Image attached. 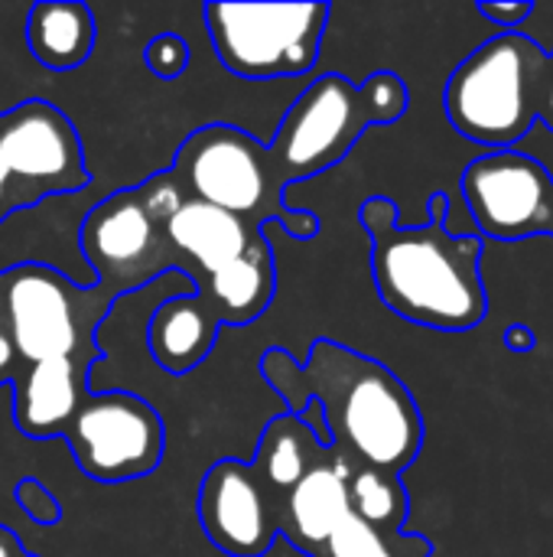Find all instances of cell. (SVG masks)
<instances>
[{"mask_svg": "<svg viewBox=\"0 0 553 557\" xmlns=\"http://www.w3.org/2000/svg\"><path fill=\"white\" fill-rule=\"evenodd\" d=\"M257 369L284 398L287 414L300 418L306 405H316L329 450L352 467L401 476L420 457L424 414L385 362L336 339H316L303 362L274 346Z\"/></svg>", "mask_w": 553, "mask_h": 557, "instance_id": "1", "label": "cell"}, {"mask_svg": "<svg viewBox=\"0 0 553 557\" xmlns=\"http://www.w3.org/2000/svg\"><path fill=\"white\" fill-rule=\"evenodd\" d=\"M424 225H401L388 196L359 206V222L372 238V277L381 304L401 320L440 333L476 330L489 313L482 284V238L447 228L450 196H430Z\"/></svg>", "mask_w": 553, "mask_h": 557, "instance_id": "2", "label": "cell"}, {"mask_svg": "<svg viewBox=\"0 0 553 557\" xmlns=\"http://www.w3.org/2000/svg\"><path fill=\"white\" fill-rule=\"evenodd\" d=\"M179 258V274L222 326H248L267 313L277 294L274 248L261 228L209 202L189 199L169 170L140 183Z\"/></svg>", "mask_w": 553, "mask_h": 557, "instance_id": "3", "label": "cell"}, {"mask_svg": "<svg viewBox=\"0 0 553 557\" xmlns=\"http://www.w3.org/2000/svg\"><path fill=\"white\" fill-rule=\"evenodd\" d=\"M407 104L411 91L398 72H375L362 85L339 72H326L284 111L267 140L271 163L284 186L326 173L352 153L368 127L401 121Z\"/></svg>", "mask_w": 553, "mask_h": 557, "instance_id": "4", "label": "cell"}, {"mask_svg": "<svg viewBox=\"0 0 553 557\" xmlns=\"http://www.w3.org/2000/svg\"><path fill=\"white\" fill-rule=\"evenodd\" d=\"M551 55L525 33H499L453 72L443 108L456 134L492 150H515L535 131Z\"/></svg>", "mask_w": 553, "mask_h": 557, "instance_id": "5", "label": "cell"}, {"mask_svg": "<svg viewBox=\"0 0 553 557\" xmlns=\"http://www.w3.org/2000/svg\"><path fill=\"white\" fill-rule=\"evenodd\" d=\"M114 307L95 284L78 287L62 271L29 261L0 271V330L10 339L20 372L29 366H78L91 372L101 356L98 326Z\"/></svg>", "mask_w": 553, "mask_h": 557, "instance_id": "6", "label": "cell"}, {"mask_svg": "<svg viewBox=\"0 0 553 557\" xmlns=\"http://www.w3.org/2000/svg\"><path fill=\"white\" fill-rule=\"evenodd\" d=\"M169 173L189 199L225 209L254 228L277 222L300 242L316 238L323 228L313 212H293L287 206V186L271 163L267 144L231 124L192 131L179 144Z\"/></svg>", "mask_w": 553, "mask_h": 557, "instance_id": "7", "label": "cell"}, {"mask_svg": "<svg viewBox=\"0 0 553 557\" xmlns=\"http://www.w3.org/2000/svg\"><path fill=\"white\" fill-rule=\"evenodd\" d=\"M329 3H205L218 62L244 82L306 75L323 49Z\"/></svg>", "mask_w": 553, "mask_h": 557, "instance_id": "8", "label": "cell"}, {"mask_svg": "<svg viewBox=\"0 0 553 557\" xmlns=\"http://www.w3.org/2000/svg\"><path fill=\"white\" fill-rule=\"evenodd\" d=\"M88 183L85 144L65 111L46 98H26L0 111V225Z\"/></svg>", "mask_w": 553, "mask_h": 557, "instance_id": "9", "label": "cell"}, {"mask_svg": "<svg viewBox=\"0 0 553 557\" xmlns=\"http://www.w3.org/2000/svg\"><path fill=\"white\" fill-rule=\"evenodd\" d=\"M81 255L95 271V287L114 304L156 277L179 271V258L163 235L160 215L137 189H117L95 202L78 235Z\"/></svg>", "mask_w": 553, "mask_h": 557, "instance_id": "10", "label": "cell"}, {"mask_svg": "<svg viewBox=\"0 0 553 557\" xmlns=\"http://www.w3.org/2000/svg\"><path fill=\"white\" fill-rule=\"evenodd\" d=\"M78 470L95 483H130L150 476L166 454L160 411L134 392L88 395L62 431Z\"/></svg>", "mask_w": 553, "mask_h": 557, "instance_id": "11", "label": "cell"}, {"mask_svg": "<svg viewBox=\"0 0 553 557\" xmlns=\"http://www.w3.org/2000/svg\"><path fill=\"white\" fill-rule=\"evenodd\" d=\"M463 199L492 242L553 238V170L525 150H492L463 170Z\"/></svg>", "mask_w": 553, "mask_h": 557, "instance_id": "12", "label": "cell"}, {"mask_svg": "<svg viewBox=\"0 0 553 557\" xmlns=\"http://www.w3.org/2000/svg\"><path fill=\"white\" fill-rule=\"evenodd\" d=\"M199 525L228 557H264L280 539V503L254 476L251 463L225 457L199 483Z\"/></svg>", "mask_w": 553, "mask_h": 557, "instance_id": "13", "label": "cell"}, {"mask_svg": "<svg viewBox=\"0 0 553 557\" xmlns=\"http://www.w3.org/2000/svg\"><path fill=\"white\" fill-rule=\"evenodd\" d=\"M349 470L352 463L326 447L319 463L284 499L280 535L300 555H319L326 539L349 516Z\"/></svg>", "mask_w": 553, "mask_h": 557, "instance_id": "14", "label": "cell"}, {"mask_svg": "<svg viewBox=\"0 0 553 557\" xmlns=\"http://www.w3.org/2000/svg\"><path fill=\"white\" fill-rule=\"evenodd\" d=\"M13 421L20 434L33 441L62 437L81 401L91 395L88 369L59 362V366H29L13 379Z\"/></svg>", "mask_w": 553, "mask_h": 557, "instance_id": "15", "label": "cell"}, {"mask_svg": "<svg viewBox=\"0 0 553 557\" xmlns=\"http://www.w3.org/2000/svg\"><path fill=\"white\" fill-rule=\"evenodd\" d=\"M218 330L222 323L199 304L196 294H176L153 310L147 323V346L163 372L189 375L215 349Z\"/></svg>", "mask_w": 553, "mask_h": 557, "instance_id": "16", "label": "cell"}, {"mask_svg": "<svg viewBox=\"0 0 553 557\" xmlns=\"http://www.w3.org/2000/svg\"><path fill=\"white\" fill-rule=\"evenodd\" d=\"M326 441L319 437L316 428H310L303 418L297 414H277L257 444V454L251 463L254 476L264 483V490L280 503L290 496V490L319 463V457L326 454Z\"/></svg>", "mask_w": 553, "mask_h": 557, "instance_id": "17", "label": "cell"}, {"mask_svg": "<svg viewBox=\"0 0 553 557\" xmlns=\"http://www.w3.org/2000/svg\"><path fill=\"white\" fill-rule=\"evenodd\" d=\"M26 46L52 72L78 69L95 49V16L75 0H39L26 16Z\"/></svg>", "mask_w": 553, "mask_h": 557, "instance_id": "18", "label": "cell"}, {"mask_svg": "<svg viewBox=\"0 0 553 557\" xmlns=\"http://www.w3.org/2000/svg\"><path fill=\"white\" fill-rule=\"evenodd\" d=\"M349 509L378 529L404 532L411 516V496L401 476L375 470V467H352L349 470Z\"/></svg>", "mask_w": 553, "mask_h": 557, "instance_id": "19", "label": "cell"}, {"mask_svg": "<svg viewBox=\"0 0 553 557\" xmlns=\"http://www.w3.org/2000/svg\"><path fill=\"white\" fill-rule=\"evenodd\" d=\"M316 557H433V542L427 535L368 525L349 509Z\"/></svg>", "mask_w": 553, "mask_h": 557, "instance_id": "20", "label": "cell"}, {"mask_svg": "<svg viewBox=\"0 0 553 557\" xmlns=\"http://www.w3.org/2000/svg\"><path fill=\"white\" fill-rule=\"evenodd\" d=\"M143 59H147V69L163 78V82H176L186 69H189V59H192V49L189 42L179 36V33H160L147 42L143 49Z\"/></svg>", "mask_w": 553, "mask_h": 557, "instance_id": "21", "label": "cell"}, {"mask_svg": "<svg viewBox=\"0 0 553 557\" xmlns=\"http://www.w3.org/2000/svg\"><path fill=\"white\" fill-rule=\"evenodd\" d=\"M16 506L23 509V516H29L36 525H59L62 522V506L55 503V496L33 476H23L13 490Z\"/></svg>", "mask_w": 553, "mask_h": 557, "instance_id": "22", "label": "cell"}, {"mask_svg": "<svg viewBox=\"0 0 553 557\" xmlns=\"http://www.w3.org/2000/svg\"><path fill=\"white\" fill-rule=\"evenodd\" d=\"M476 10L486 20H492L495 26H502L505 33H518V26L535 13V3H525V0H512V3H479Z\"/></svg>", "mask_w": 553, "mask_h": 557, "instance_id": "23", "label": "cell"}, {"mask_svg": "<svg viewBox=\"0 0 553 557\" xmlns=\"http://www.w3.org/2000/svg\"><path fill=\"white\" fill-rule=\"evenodd\" d=\"M20 375V362H16V352L10 346V339L3 336L0 330V385H13V379Z\"/></svg>", "mask_w": 553, "mask_h": 557, "instance_id": "24", "label": "cell"}, {"mask_svg": "<svg viewBox=\"0 0 553 557\" xmlns=\"http://www.w3.org/2000/svg\"><path fill=\"white\" fill-rule=\"evenodd\" d=\"M551 55V52H548ZM538 121L548 124V131H553V59L548 65V82H544V98H541V111H538Z\"/></svg>", "mask_w": 553, "mask_h": 557, "instance_id": "25", "label": "cell"}, {"mask_svg": "<svg viewBox=\"0 0 553 557\" xmlns=\"http://www.w3.org/2000/svg\"><path fill=\"white\" fill-rule=\"evenodd\" d=\"M0 557H36V555H29V552L23 548V542H20L10 529H3V525H0Z\"/></svg>", "mask_w": 553, "mask_h": 557, "instance_id": "26", "label": "cell"}, {"mask_svg": "<svg viewBox=\"0 0 553 557\" xmlns=\"http://www.w3.org/2000/svg\"><path fill=\"white\" fill-rule=\"evenodd\" d=\"M505 346H508V349H512V346H515V349H531V346H535V336H531L528 326H515V330L505 333Z\"/></svg>", "mask_w": 553, "mask_h": 557, "instance_id": "27", "label": "cell"}, {"mask_svg": "<svg viewBox=\"0 0 553 557\" xmlns=\"http://www.w3.org/2000/svg\"><path fill=\"white\" fill-rule=\"evenodd\" d=\"M551 59H553V49H551Z\"/></svg>", "mask_w": 553, "mask_h": 557, "instance_id": "28", "label": "cell"}]
</instances>
